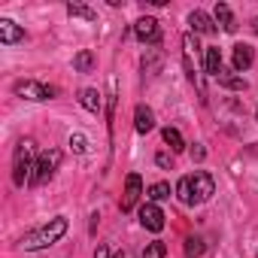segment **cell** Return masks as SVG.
<instances>
[{"instance_id":"6da1fadb","label":"cell","mask_w":258,"mask_h":258,"mask_svg":"<svg viewBox=\"0 0 258 258\" xmlns=\"http://www.w3.org/2000/svg\"><path fill=\"white\" fill-rule=\"evenodd\" d=\"M67 228H70L67 216H55V219H49V225H43V228H37V231L25 234L22 246H25V249H31V252H37V249H49L52 243H58V240L67 234Z\"/></svg>"},{"instance_id":"7a4b0ae2","label":"cell","mask_w":258,"mask_h":258,"mask_svg":"<svg viewBox=\"0 0 258 258\" xmlns=\"http://www.w3.org/2000/svg\"><path fill=\"white\" fill-rule=\"evenodd\" d=\"M34 140H22L16 146V155H13V182L22 188L25 182H31V173H34Z\"/></svg>"},{"instance_id":"3957f363","label":"cell","mask_w":258,"mask_h":258,"mask_svg":"<svg viewBox=\"0 0 258 258\" xmlns=\"http://www.w3.org/2000/svg\"><path fill=\"white\" fill-rule=\"evenodd\" d=\"M61 149H46V152H40L37 155V161H34V173H31V185H43V182H49L52 176H55V170L61 167Z\"/></svg>"},{"instance_id":"277c9868","label":"cell","mask_w":258,"mask_h":258,"mask_svg":"<svg viewBox=\"0 0 258 258\" xmlns=\"http://www.w3.org/2000/svg\"><path fill=\"white\" fill-rule=\"evenodd\" d=\"M16 94L25 97V100H52L58 94V88L46 85V82H37V79H22V82H16Z\"/></svg>"},{"instance_id":"5b68a950","label":"cell","mask_w":258,"mask_h":258,"mask_svg":"<svg viewBox=\"0 0 258 258\" xmlns=\"http://www.w3.org/2000/svg\"><path fill=\"white\" fill-rule=\"evenodd\" d=\"M188 182H191V204H204V201H210L216 195V182H213V176L207 170H195L188 176Z\"/></svg>"},{"instance_id":"8992f818","label":"cell","mask_w":258,"mask_h":258,"mask_svg":"<svg viewBox=\"0 0 258 258\" xmlns=\"http://www.w3.org/2000/svg\"><path fill=\"white\" fill-rule=\"evenodd\" d=\"M140 195H143V179H140V173H127V179H124V195H121V213H131L134 207H137V201H140Z\"/></svg>"},{"instance_id":"52a82bcc","label":"cell","mask_w":258,"mask_h":258,"mask_svg":"<svg viewBox=\"0 0 258 258\" xmlns=\"http://www.w3.org/2000/svg\"><path fill=\"white\" fill-rule=\"evenodd\" d=\"M134 37H137L140 43L158 46V43H161V28H158V22H155L152 16H143V19H137V25H134Z\"/></svg>"},{"instance_id":"ba28073f","label":"cell","mask_w":258,"mask_h":258,"mask_svg":"<svg viewBox=\"0 0 258 258\" xmlns=\"http://www.w3.org/2000/svg\"><path fill=\"white\" fill-rule=\"evenodd\" d=\"M140 225H143L146 231H152V234H158V231H164V213L158 210V204H152V201H146V204L140 207Z\"/></svg>"},{"instance_id":"9c48e42d","label":"cell","mask_w":258,"mask_h":258,"mask_svg":"<svg viewBox=\"0 0 258 258\" xmlns=\"http://www.w3.org/2000/svg\"><path fill=\"white\" fill-rule=\"evenodd\" d=\"M22 40H25V31L13 19H0V43L13 46V43H22Z\"/></svg>"},{"instance_id":"30bf717a","label":"cell","mask_w":258,"mask_h":258,"mask_svg":"<svg viewBox=\"0 0 258 258\" xmlns=\"http://www.w3.org/2000/svg\"><path fill=\"white\" fill-rule=\"evenodd\" d=\"M252 61H255L252 46H249V43H237V46H234V73L249 70V67H252Z\"/></svg>"},{"instance_id":"8fae6325","label":"cell","mask_w":258,"mask_h":258,"mask_svg":"<svg viewBox=\"0 0 258 258\" xmlns=\"http://www.w3.org/2000/svg\"><path fill=\"white\" fill-rule=\"evenodd\" d=\"M134 127H137V134H149L152 127H155V112H152L146 103H140V106L134 109Z\"/></svg>"},{"instance_id":"7c38bea8","label":"cell","mask_w":258,"mask_h":258,"mask_svg":"<svg viewBox=\"0 0 258 258\" xmlns=\"http://www.w3.org/2000/svg\"><path fill=\"white\" fill-rule=\"evenodd\" d=\"M188 25L195 28V34H216V25H213V19H210L204 10H195V13L188 16Z\"/></svg>"},{"instance_id":"4fadbf2b","label":"cell","mask_w":258,"mask_h":258,"mask_svg":"<svg viewBox=\"0 0 258 258\" xmlns=\"http://www.w3.org/2000/svg\"><path fill=\"white\" fill-rule=\"evenodd\" d=\"M213 16H216V22L228 31V34H234L237 31V22H234V13H231V7L228 4H216V10H213Z\"/></svg>"},{"instance_id":"5bb4252c","label":"cell","mask_w":258,"mask_h":258,"mask_svg":"<svg viewBox=\"0 0 258 258\" xmlns=\"http://www.w3.org/2000/svg\"><path fill=\"white\" fill-rule=\"evenodd\" d=\"M79 103H82L88 112H100V106H103V94H100L97 88H82Z\"/></svg>"},{"instance_id":"9a60e30c","label":"cell","mask_w":258,"mask_h":258,"mask_svg":"<svg viewBox=\"0 0 258 258\" xmlns=\"http://www.w3.org/2000/svg\"><path fill=\"white\" fill-rule=\"evenodd\" d=\"M216 79H219V85H225V88H231V91H246V79H243L240 73H228V70H222Z\"/></svg>"},{"instance_id":"2e32d148","label":"cell","mask_w":258,"mask_h":258,"mask_svg":"<svg viewBox=\"0 0 258 258\" xmlns=\"http://www.w3.org/2000/svg\"><path fill=\"white\" fill-rule=\"evenodd\" d=\"M73 70H76V73H91V70H94V55H91L88 49L76 52V58H73Z\"/></svg>"},{"instance_id":"e0dca14e","label":"cell","mask_w":258,"mask_h":258,"mask_svg":"<svg viewBox=\"0 0 258 258\" xmlns=\"http://www.w3.org/2000/svg\"><path fill=\"white\" fill-rule=\"evenodd\" d=\"M207 73H210L213 79L222 73V52H219V46H210V49H207Z\"/></svg>"},{"instance_id":"ac0fdd59","label":"cell","mask_w":258,"mask_h":258,"mask_svg":"<svg viewBox=\"0 0 258 258\" xmlns=\"http://www.w3.org/2000/svg\"><path fill=\"white\" fill-rule=\"evenodd\" d=\"M67 16L70 19H85V22H94L97 19V13L91 7H85V4H67Z\"/></svg>"},{"instance_id":"d6986e66","label":"cell","mask_w":258,"mask_h":258,"mask_svg":"<svg viewBox=\"0 0 258 258\" xmlns=\"http://www.w3.org/2000/svg\"><path fill=\"white\" fill-rule=\"evenodd\" d=\"M161 134H164V143L170 146V152H182L185 149V140H182V134L176 131V127H164Z\"/></svg>"},{"instance_id":"ffe728a7","label":"cell","mask_w":258,"mask_h":258,"mask_svg":"<svg viewBox=\"0 0 258 258\" xmlns=\"http://www.w3.org/2000/svg\"><path fill=\"white\" fill-rule=\"evenodd\" d=\"M146 198H149L152 204L167 201V198H170V185H167V182H155V185H149V188H146Z\"/></svg>"},{"instance_id":"44dd1931","label":"cell","mask_w":258,"mask_h":258,"mask_svg":"<svg viewBox=\"0 0 258 258\" xmlns=\"http://www.w3.org/2000/svg\"><path fill=\"white\" fill-rule=\"evenodd\" d=\"M204 252H207V243L201 237H188L185 240V258H201Z\"/></svg>"},{"instance_id":"7402d4cb","label":"cell","mask_w":258,"mask_h":258,"mask_svg":"<svg viewBox=\"0 0 258 258\" xmlns=\"http://www.w3.org/2000/svg\"><path fill=\"white\" fill-rule=\"evenodd\" d=\"M167 255V246H164V240H152L146 249H143V258H164Z\"/></svg>"},{"instance_id":"603a6c76","label":"cell","mask_w":258,"mask_h":258,"mask_svg":"<svg viewBox=\"0 0 258 258\" xmlns=\"http://www.w3.org/2000/svg\"><path fill=\"white\" fill-rule=\"evenodd\" d=\"M70 149H73L76 155L88 152V137H85V134H79V131H76V134H70Z\"/></svg>"},{"instance_id":"cb8c5ba5","label":"cell","mask_w":258,"mask_h":258,"mask_svg":"<svg viewBox=\"0 0 258 258\" xmlns=\"http://www.w3.org/2000/svg\"><path fill=\"white\" fill-rule=\"evenodd\" d=\"M176 198H179L182 204H191V182H188V176H182V179L176 182Z\"/></svg>"},{"instance_id":"d4e9b609","label":"cell","mask_w":258,"mask_h":258,"mask_svg":"<svg viewBox=\"0 0 258 258\" xmlns=\"http://www.w3.org/2000/svg\"><path fill=\"white\" fill-rule=\"evenodd\" d=\"M155 161H158V167H173V155H167V152H158Z\"/></svg>"},{"instance_id":"484cf974","label":"cell","mask_w":258,"mask_h":258,"mask_svg":"<svg viewBox=\"0 0 258 258\" xmlns=\"http://www.w3.org/2000/svg\"><path fill=\"white\" fill-rule=\"evenodd\" d=\"M191 158H195V161H204V158H207V149H204L201 143H195V146H191Z\"/></svg>"},{"instance_id":"4316f807","label":"cell","mask_w":258,"mask_h":258,"mask_svg":"<svg viewBox=\"0 0 258 258\" xmlns=\"http://www.w3.org/2000/svg\"><path fill=\"white\" fill-rule=\"evenodd\" d=\"M94 258H109V246H97V252H94Z\"/></svg>"},{"instance_id":"83f0119b","label":"cell","mask_w":258,"mask_h":258,"mask_svg":"<svg viewBox=\"0 0 258 258\" xmlns=\"http://www.w3.org/2000/svg\"><path fill=\"white\" fill-rule=\"evenodd\" d=\"M255 31H258V19H255Z\"/></svg>"},{"instance_id":"f1b7e54d","label":"cell","mask_w":258,"mask_h":258,"mask_svg":"<svg viewBox=\"0 0 258 258\" xmlns=\"http://www.w3.org/2000/svg\"><path fill=\"white\" fill-rule=\"evenodd\" d=\"M255 121H258V109H255Z\"/></svg>"}]
</instances>
